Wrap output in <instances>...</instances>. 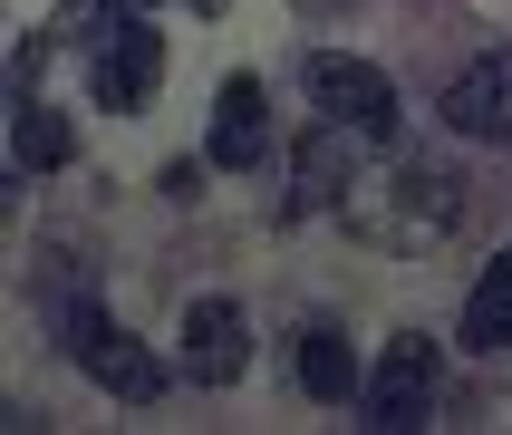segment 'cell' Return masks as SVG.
Here are the masks:
<instances>
[{
  "label": "cell",
  "instance_id": "6da1fadb",
  "mask_svg": "<svg viewBox=\"0 0 512 435\" xmlns=\"http://www.w3.org/2000/svg\"><path fill=\"white\" fill-rule=\"evenodd\" d=\"M58 348H68V358H78V368L97 377L107 397H126V406H155V387H165L155 348H145L136 329H116V319L97 310V300H78V310L58 319Z\"/></svg>",
  "mask_w": 512,
  "mask_h": 435
},
{
  "label": "cell",
  "instance_id": "7a4b0ae2",
  "mask_svg": "<svg viewBox=\"0 0 512 435\" xmlns=\"http://www.w3.org/2000/svg\"><path fill=\"white\" fill-rule=\"evenodd\" d=\"M300 87H310V107L329 116V126H358V136H397V87H387V68H368V58L348 49H310L300 58Z\"/></svg>",
  "mask_w": 512,
  "mask_h": 435
},
{
  "label": "cell",
  "instance_id": "3957f363",
  "mask_svg": "<svg viewBox=\"0 0 512 435\" xmlns=\"http://www.w3.org/2000/svg\"><path fill=\"white\" fill-rule=\"evenodd\" d=\"M155 78H165V39L126 10V20L97 39V58H87V97H97V107H116V116H136L145 97H155Z\"/></svg>",
  "mask_w": 512,
  "mask_h": 435
},
{
  "label": "cell",
  "instance_id": "277c9868",
  "mask_svg": "<svg viewBox=\"0 0 512 435\" xmlns=\"http://www.w3.org/2000/svg\"><path fill=\"white\" fill-rule=\"evenodd\" d=\"M368 406H377V426H426V406H435V339L397 329V339L377 348V368H368Z\"/></svg>",
  "mask_w": 512,
  "mask_h": 435
},
{
  "label": "cell",
  "instance_id": "5b68a950",
  "mask_svg": "<svg viewBox=\"0 0 512 435\" xmlns=\"http://www.w3.org/2000/svg\"><path fill=\"white\" fill-rule=\"evenodd\" d=\"M242 368H252V319L232 300H194L184 310V377L194 387H232Z\"/></svg>",
  "mask_w": 512,
  "mask_h": 435
},
{
  "label": "cell",
  "instance_id": "8992f818",
  "mask_svg": "<svg viewBox=\"0 0 512 435\" xmlns=\"http://www.w3.org/2000/svg\"><path fill=\"white\" fill-rule=\"evenodd\" d=\"M445 126L455 136H512V49H484V58H464L455 87H445Z\"/></svg>",
  "mask_w": 512,
  "mask_h": 435
},
{
  "label": "cell",
  "instance_id": "52a82bcc",
  "mask_svg": "<svg viewBox=\"0 0 512 435\" xmlns=\"http://www.w3.org/2000/svg\"><path fill=\"white\" fill-rule=\"evenodd\" d=\"M213 165H261L271 155V97H261V78H223L213 87Z\"/></svg>",
  "mask_w": 512,
  "mask_h": 435
},
{
  "label": "cell",
  "instance_id": "ba28073f",
  "mask_svg": "<svg viewBox=\"0 0 512 435\" xmlns=\"http://www.w3.org/2000/svg\"><path fill=\"white\" fill-rule=\"evenodd\" d=\"M68 155H78L68 116H58V107H39V97H20V107H10V165H20V174H58Z\"/></svg>",
  "mask_w": 512,
  "mask_h": 435
},
{
  "label": "cell",
  "instance_id": "9c48e42d",
  "mask_svg": "<svg viewBox=\"0 0 512 435\" xmlns=\"http://www.w3.org/2000/svg\"><path fill=\"white\" fill-rule=\"evenodd\" d=\"M464 348H512V252H493L484 281L464 290Z\"/></svg>",
  "mask_w": 512,
  "mask_h": 435
},
{
  "label": "cell",
  "instance_id": "30bf717a",
  "mask_svg": "<svg viewBox=\"0 0 512 435\" xmlns=\"http://www.w3.org/2000/svg\"><path fill=\"white\" fill-rule=\"evenodd\" d=\"M348 136H358V126H329V116H319L310 136H300V194H290V213H310V203H339V174H348Z\"/></svg>",
  "mask_w": 512,
  "mask_h": 435
},
{
  "label": "cell",
  "instance_id": "8fae6325",
  "mask_svg": "<svg viewBox=\"0 0 512 435\" xmlns=\"http://www.w3.org/2000/svg\"><path fill=\"white\" fill-rule=\"evenodd\" d=\"M290 368H300V387H310V397H358V358H348L339 329H300Z\"/></svg>",
  "mask_w": 512,
  "mask_h": 435
},
{
  "label": "cell",
  "instance_id": "7c38bea8",
  "mask_svg": "<svg viewBox=\"0 0 512 435\" xmlns=\"http://www.w3.org/2000/svg\"><path fill=\"white\" fill-rule=\"evenodd\" d=\"M184 10H232V0H184Z\"/></svg>",
  "mask_w": 512,
  "mask_h": 435
}]
</instances>
